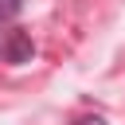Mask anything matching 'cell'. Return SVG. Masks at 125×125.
Instances as JSON below:
<instances>
[{
    "label": "cell",
    "mask_w": 125,
    "mask_h": 125,
    "mask_svg": "<svg viewBox=\"0 0 125 125\" xmlns=\"http://www.w3.org/2000/svg\"><path fill=\"white\" fill-rule=\"evenodd\" d=\"M31 55H35V43H31V35H27V31L12 27V31L0 39V59H4V62L20 66V62H31Z\"/></svg>",
    "instance_id": "6da1fadb"
},
{
    "label": "cell",
    "mask_w": 125,
    "mask_h": 125,
    "mask_svg": "<svg viewBox=\"0 0 125 125\" xmlns=\"http://www.w3.org/2000/svg\"><path fill=\"white\" fill-rule=\"evenodd\" d=\"M23 12V0H0V23H8V20H16Z\"/></svg>",
    "instance_id": "7a4b0ae2"
},
{
    "label": "cell",
    "mask_w": 125,
    "mask_h": 125,
    "mask_svg": "<svg viewBox=\"0 0 125 125\" xmlns=\"http://www.w3.org/2000/svg\"><path fill=\"white\" fill-rule=\"evenodd\" d=\"M74 125H105V117H98V113H86V117H78Z\"/></svg>",
    "instance_id": "3957f363"
}]
</instances>
